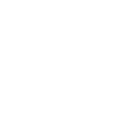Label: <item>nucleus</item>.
Listing matches in <instances>:
<instances>
[]
</instances>
